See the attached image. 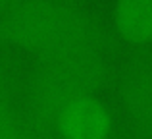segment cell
<instances>
[{
	"instance_id": "8992f818",
	"label": "cell",
	"mask_w": 152,
	"mask_h": 139,
	"mask_svg": "<svg viewBox=\"0 0 152 139\" xmlns=\"http://www.w3.org/2000/svg\"><path fill=\"white\" fill-rule=\"evenodd\" d=\"M29 137L31 132L23 126L10 87L0 81V139H29Z\"/></svg>"
},
{
	"instance_id": "52a82bcc",
	"label": "cell",
	"mask_w": 152,
	"mask_h": 139,
	"mask_svg": "<svg viewBox=\"0 0 152 139\" xmlns=\"http://www.w3.org/2000/svg\"><path fill=\"white\" fill-rule=\"evenodd\" d=\"M8 6H10V0H0V18H2L4 12L8 10Z\"/></svg>"
},
{
	"instance_id": "6da1fadb",
	"label": "cell",
	"mask_w": 152,
	"mask_h": 139,
	"mask_svg": "<svg viewBox=\"0 0 152 139\" xmlns=\"http://www.w3.org/2000/svg\"><path fill=\"white\" fill-rule=\"evenodd\" d=\"M0 39L39 58L85 50H104L110 37L79 4L67 0H21L8 6Z\"/></svg>"
},
{
	"instance_id": "7a4b0ae2",
	"label": "cell",
	"mask_w": 152,
	"mask_h": 139,
	"mask_svg": "<svg viewBox=\"0 0 152 139\" xmlns=\"http://www.w3.org/2000/svg\"><path fill=\"white\" fill-rule=\"evenodd\" d=\"M114 70L104 50H85L39 58L27 87L31 122L39 129L58 126L73 102L110 85Z\"/></svg>"
},
{
	"instance_id": "ba28073f",
	"label": "cell",
	"mask_w": 152,
	"mask_h": 139,
	"mask_svg": "<svg viewBox=\"0 0 152 139\" xmlns=\"http://www.w3.org/2000/svg\"><path fill=\"white\" fill-rule=\"evenodd\" d=\"M67 2H75V4H79V0H67Z\"/></svg>"
},
{
	"instance_id": "9c48e42d",
	"label": "cell",
	"mask_w": 152,
	"mask_h": 139,
	"mask_svg": "<svg viewBox=\"0 0 152 139\" xmlns=\"http://www.w3.org/2000/svg\"><path fill=\"white\" fill-rule=\"evenodd\" d=\"M29 139H39V137H35V135H31V137H29Z\"/></svg>"
},
{
	"instance_id": "5b68a950",
	"label": "cell",
	"mask_w": 152,
	"mask_h": 139,
	"mask_svg": "<svg viewBox=\"0 0 152 139\" xmlns=\"http://www.w3.org/2000/svg\"><path fill=\"white\" fill-rule=\"evenodd\" d=\"M115 18L129 41L139 45L152 41V0H119Z\"/></svg>"
},
{
	"instance_id": "3957f363",
	"label": "cell",
	"mask_w": 152,
	"mask_h": 139,
	"mask_svg": "<svg viewBox=\"0 0 152 139\" xmlns=\"http://www.w3.org/2000/svg\"><path fill=\"white\" fill-rule=\"evenodd\" d=\"M119 102L133 139H152V50L141 46L119 71Z\"/></svg>"
},
{
	"instance_id": "277c9868",
	"label": "cell",
	"mask_w": 152,
	"mask_h": 139,
	"mask_svg": "<svg viewBox=\"0 0 152 139\" xmlns=\"http://www.w3.org/2000/svg\"><path fill=\"white\" fill-rule=\"evenodd\" d=\"M58 126H62L69 139H104L110 128L106 110L89 99L73 102L62 114Z\"/></svg>"
}]
</instances>
